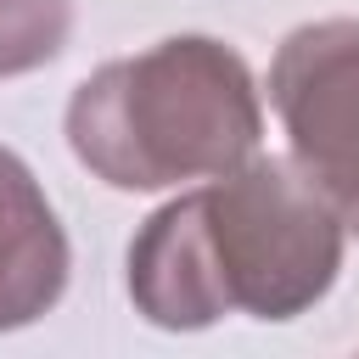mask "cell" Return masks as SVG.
<instances>
[{"instance_id": "obj_1", "label": "cell", "mask_w": 359, "mask_h": 359, "mask_svg": "<svg viewBox=\"0 0 359 359\" xmlns=\"http://www.w3.org/2000/svg\"><path fill=\"white\" fill-rule=\"evenodd\" d=\"M342 264V219L325 191L280 157H247L213 185L168 202L129 247V297L151 325L196 331L219 314L292 320Z\"/></svg>"}, {"instance_id": "obj_2", "label": "cell", "mask_w": 359, "mask_h": 359, "mask_svg": "<svg viewBox=\"0 0 359 359\" xmlns=\"http://www.w3.org/2000/svg\"><path fill=\"white\" fill-rule=\"evenodd\" d=\"M258 129L247 62L202 34L95 67L67 107L73 157L118 191L219 180L252 157Z\"/></svg>"}, {"instance_id": "obj_3", "label": "cell", "mask_w": 359, "mask_h": 359, "mask_svg": "<svg viewBox=\"0 0 359 359\" xmlns=\"http://www.w3.org/2000/svg\"><path fill=\"white\" fill-rule=\"evenodd\" d=\"M269 101L292 135V163L359 230V17H325L275 50Z\"/></svg>"}, {"instance_id": "obj_4", "label": "cell", "mask_w": 359, "mask_h": 359, "mask_svg": "<svg viewBox=\"0 0 359 359\" xmlns=\"http://www.w3.org/2000/svg\"><path fill=\"white\" fill-rule=\"evenodd\" d=\"M67 286V236L28 163L0 146V331L39 320Z\"/></svg>"}, {"instance_id": "obj_5", "label": "cell", "mask_w": 359, "mask_h": 359, "mask_svg": "<svg viewBox=\"0 0 359 359\" xmlns=\"http://www.w3.org/2000/svg\"><path fill=\"white\" fill-rule=\"evenodd\" d=\"M67 0H0V79L45 67L67 39Z\"/></svg>"}]
</instances>
